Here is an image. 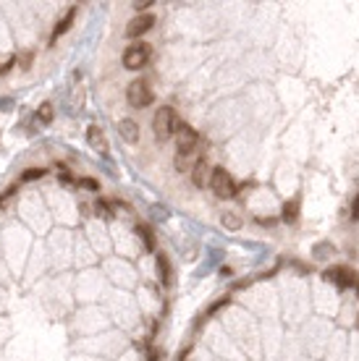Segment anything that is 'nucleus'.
Masks as SVG:
<instances>
[{
	"mask_svg": "<svg viewBox=\"0 0 359 361\" xmlns=\"http://www.w3.org/2000/svg\"><path fill=\"white\" fill-rule=\"evenodd\" d=\"M87 144L97 152V155H103V157L108 155V139H105V131L100 126H95V123L87 126Z\"/></svg>",
	"mask_w": 359,
	"mask_h": 361,
	"instance_id": "nucleus-8",
	"label": "nucleus"
},
{
	"mask_svg": "<svg viewBox=\"0 0 359 361\" xmlns=\"http://www.w3.org/2000/svg\"><path fill=\"white\" fill-rule=\"evenodd\" d=\"M152 26H155V16H152V13H136V16L126 24V37L136 40V37L147 34Z\"/></svg>",
	"mask_w": 359,
	"mask_h": 361,
	"instance_id": "nucleus-6",
	"label": "nucleus"
},
{
	"mask_svg": "<svg viewBox=\"0 0 359 361\" xmlns=\"http://www.w3.org/2000/svg\"><path fill=\"white\" fill-rule=\"evenodd\" d=\"M13 102H11V99H0V110H8V107H11Z\"/></svg>",
	"mask_w": 359,
	"mask_h": 361,
	"instance_id": "nucleus-23",
	"label": "nucleus"
},
{
	"mask_svg": "<svg viewBox=\"0 0 359 361\" xmlns=\"http://www.w3.org/2000/svg\"><path fill=\"white\" fill-rule=\"evenodd\" d=\"M13 63H16V60H13V58H5L3 63H0V76H5V73H8L11 68H13Z\"/></svg>",
	"mask_w": 359,
	"mask_h": 361,
	"instance_id": "nucleus-21",
	"label": "nucleus"
},
{
	"mask_svg": "<svg viewBox=\"0 0 359 361\" xmlns=\"http://www.w3.org/2000/svg\"><path fill=\"white\" fill-rule=\"evenodd\" d=\"M134 8L139 11V13H147V8H152V0H147V3H136Z\"/></svg>",
	"mask_w": 359,
	"mask_h": 361,
	"instance_id": "nucleus-22",
	"label": "nucleus"
},
{
	"mask_svg": "<svg viewBox=\"0 0 359 361\" xmlns=\"http://www.w3.org/2000/svg\"><path fill=\"white\" fill-rule=\"evenodd\" d=\"M179 126H181L179 113H176L173 107H168V105L160 107V110L155 113V120H152V131H155L157 142H168L171 136H176Z\"/></svg>",
	"mask_w": 359,
	"mask_h": 361,
	"instance_id": "nucleus-1",
	"label": "nucleus"
},
{
	"mask_svg": "<svg viewBox=\"0 0 359 361\" xmlns=\"http://www.w3.org/2000/svg\"><path fill=\"white\" fill-rule=\"evenodd\" d=\"M210 189H212V194H215L218 199H233L236 196V183L231 178V173L226 170V168H212L210 170Z\"/></svg>",
	"mask_w": 359,
	"mask_h": 361,
	"instance_id": "nucleus-2",
	"label": "nucleus"
},
{
	"mask_svg": "<svg viewBox=\"0 0 359 361\" xmlns=\"http://www.w3.org/2000/svg\"><path fill=\"white\" fill-rule=\"evenodd\" d=\"M223 225L228 230H239L241 228V220H239V215H231V212H226L223 215Z\"/></svg>",
	"mask_w": 359,
	"mask_h": 361,
	"instance_id": "nucleus-17",
	"label": "nucleus"
},
{
	"mask_svg": "<svg viewBox=\"0 0 359 361\" xmlns=\"http://www.w3.org/2000/svg\"><path fill=\"white\" fill-rule=\"evenodd\" d=\"M157 275H160V283H163V286H171V265H168L165 254H157Z\"/></svg>",
	"mask_w": 359,
	"mask_h": 361,
	"instance_id": "nucleus-12",
	"label": "nucleus"
},
{
	"mask_svg": "<svg viewBox=\"0 0 359 361\" xmlns=\"http://www.w3.org/2000/svg\"><path fill=\"white\" fill-rule=\"evenodd\" d=\"M126 99H128V105L136 107V110H142V107H147L152 105V99H155V95H152V89H150V84L147 81H142V79H136L128 84V89H126Z\"/></svg>",
	"mask_w": 359,
	"mask_h": 361,
	"instance_id": "nucleus-4",
	"label": "nucleus"
},
{
	"mask_svg": "<svg viewBox=\"0 0 359 361\" xmlns=\"http://www.w3.org/2000/svg\"><path fill=\"white\" fill-rule=\"evenodd\" d=\"M79 186H81V189H89V191H97V189H100V183H97L95 178H81Z\"/></svg>",
	"mask_w": 359,
	"mask_h": 361,
	"instance_id": "nucleus-19",
	"label": "nucleus"
},
{
	"mask_svg": "<svg viewBox=\"0 0 359 361\" xmlns=\"http://www.w3.org/2000/svg\"><path fill=\"white\" fill-rule=\"evenodd\" d=\"M139 238H142V246L144 249H147V251H152V249H155V236H152V230L150 228H139Z\"/></svg>",
	"mask_w": 359,
	"mask_h": 361,
	"instance_id": "nucleus-14",
	"label": "nucleus"
},
{
	"mask_svg": "<svg viewBox=\"0 0 359 361\" xmlns=\"http://www.w3.org/2000/svg\"><path fill=\"white\" fill-rule=\"evenodd\" d=\"M150 215H152V217H155V220H165V217H168V215H171V212H168L165 207L155 204V207H150Z\"/></svg>",
	"mask_w": 359,
	"mask_h": 361,
	"instance_id": "nucleus-18",
	"label": "nucleus"
},
{
	"mask_svg": "<svg viewBox=\"0 0 359 361\" xmlns=\"http://www.w3.org/2000/svg\"><path fill=\"white\" fill-rule=\"evenodd\" d=\"M52 118H55V110H52V102H42L37 107V120H40L42 126L52 123Z\"/></svg>",
	"mask_w": 359,
	"mask_h": 361,
	"instance_id": "nucleus-13",
	"label": "nucleus"
},
{
	"mask_svg": "<svg viewBox=\"0 0 359 361\" xmlns=\"http://www.w3.org/2000/svg\"><path fill=\"white\" fill-rule=\"evenodd\" d=\"M74 19H76V5H71V8H68V13H66V19H60V21H58L55 32H52V40H58L60 34H66V32H68V26L74 24Z\"/></svg>",
	"mask_w": 359,
	"mask_h": 361,
	"instance_id": "nucleus-11",
	"label": "nucleus"
},
{
	"mask_svg": "<svg viewBox=\"0 0 359 361\" xmlns=\"http://www.w3.org/2000/svg\"><path fill=\"white\" fill-rule=\"evenodd\" d=\"M325 278L331 283H335V286H341V288H354L359 283V278L349 270V267H331V270H325Z\"/></svg>",
	"mask_w": 359,
	"mask_h": 361,
	"instance_id": "nucleus-7",
	"label": "nucleus"
},
{
	"mask_svg": "<svg viewBox=\"0 0 359 361\" xmlns=\"http://www.w3.org/2000/svg\"><path fill=\"white\" fill-rule=\"evenodd\" d=\"M97 210H100V212H103V215H105V217H108V220L113 217V210H110V204H108V202H103V199H100V202H97Z\"/></svg>",
	"mask_w": 359,
	"mask_h": 361,
	"instance_id": "nucleus-20",
	"label": "nucleus"
},
{
	"mask_svg": "<svg viewBox=\"0 0 359 361\" xmlns=\"http://www.w3.org/2000/svg\"><path fill=\"white\" fill-rule=\"evenodd\" d=\"M150 45H142V42H136V45H128V48L124 50V55H121V63H124L128 71H139V68L147 66V60H150Z\"/></svg>",
	"mask_w": 359,
	"mask_h": 361,
	"instance_id": "nucleus-3",
	"label": "nucleus"
},
{
	"mask_svg": "<svg viewBox=\"0 0 359 361\" xmlns=\"http://www.w3.org/2000/svg\"><path fill=\"white\" fill-rule=\"evenodd\" d=\"M296 215H299V204H296V202H288V204L283 207V220H286V222H296Z\"/></svg>",
	"mask_w": 359,
	"mask_h": 361,
	"instance_id": "nucleus-15",
	"label": "nucleus"
},
{
	"mask_svg": "<svg viewBox=\"0 0 359 361\" xmlns=\"http://www.w3.org/2000/svg\"><path fill=\"white\" fill-rule=\"evenodd\" d=\"M118 134H121V139H124L126 144H136V142H139V126H136L134 118L118 120Z\"/></svg>",
	"mask_w": 359,
	"mask_h": 361,
	"instance_id": "nucleus-10",
	"label": "nucleus"
},
{
	"mask_svg": "<svg viewBox=\"0 0 359 361\" xmlns=\"http://www.w3.org/2000/svg\"><path fill=\"white\" fill-rule=\"evenodd\" d=\"M354 220H359V196L354 199Z\"/></svg>",
	"mask_w": 359,
	"mask_h": 361,
	"instance_id": "nucleus-24",
	"label": "nucleus"
},
{
	"mask_svg": "<svg viewBox=\"0 0 359 361\" xmlns=\"http://www.w3.org/2000/svg\"><path fill=\"white\" fill-rule=\"evenodd\" d=\"M45 175V168H26L24 173H21V181H37Z\"/></svg>",
	"mask_w": 359,
	"mask_h": 361,
	"instance_id": "nucleus-16",
	"label": "nucleus"
},
{
	"mask_svg": "<svg viewBox=\"0 0 359 361\" xmlns=\"http://www.w3.org/2000/svg\"><path fill=\"white\" fill-rule=\"evenodd\" d=\"M173 139H176V152H181V155H192V152L197 149V144H200V134H197L189 123H181Z\"/></svg>",
	"mask_w": 359,
	"mask_h": 361,
	"instance_id": "nucleus-5",
	"label": "nucleus"
},
{
	"mask_svg": "<svg viewBox=\"0 0 359 361\" xmlns=\"http://www.w3.org/2000/svg\"><path fill=\"white\" fill-rule=\"evenodd\" d=\"M189 175H192V183L197 189H205L210 183V163H207V157H200L194 163V168L189 170Z\"/></svg>",
	"mask_w": 359,
	"mask_h": 361,
	"instance_id": "nucleus-9",
	"label": "nucleus"
}]
</instances>
